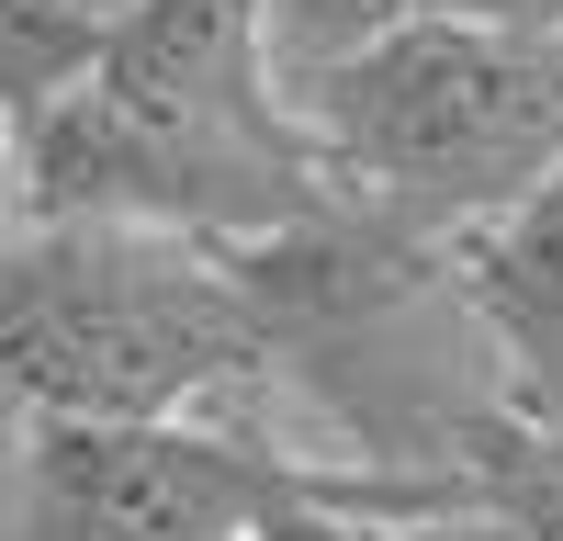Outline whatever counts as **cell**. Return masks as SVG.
Returning <instances> with one entry per match:
<instances>
[{"label":"cell","mask_w":563,"mask_h":541,"mask_svg":"<svg viewBox=\"0 0 563 541\" xmlns=\"http://www.w3.org/2000/svg\"><path fill=\"white\" fill-rule=\"evenodd\" d=\"M451 294L485 339V373L507 395V418L563 440V169L451 238Z\"/></svg>","instance_id":"4"},{"label":"cell","mask_w":563,"mask_h":541,"mask_svg":"<svg viewBox=\"0 0 563 541\" xmlns=\"http://www.w3.org/2000/svg\"><path fill=\"white\" fill-rule=\"evenodd\" d=\"M316 463L203 418H23L0 429V541H249Z\"/></svg>","instance_id":"3"},{"label":"cell","mask_w":563,"mask_h":541,"mask_svg":"<svg viewBox=\"0 0 563 541\" xmlns=\"http://www.w3.org/2000/svg\"><path fill=\"white\" fill-rule=\"evenodd\" d=\"M519 12H552V23H563V0H519Z\"/></svg>","instance_id":"8"},{"label":"cell","mask_w":563,"mask_h":541,"mask_svg":"<svg viewBox=\"0 0 563 541\" xmlns=\"http://www.w3.org/2000/svg\"><path fill=\"white\" fill-rule=\"evenodd\" d=\"M316 169L361 214L462 238L563 169V23L552 12H429L282 79Z\"/></svg>","instance_id":"2"},{"label":"cell","mask_w":563,"mask_h":541,"mask_svg":"<svg viewBox=\"0 0 563 541\" xmlns=\"http://www.w3.org/2000/svg\"><path fill=\"white\" fill-rule=\"evenodd\" d=\"M429 12H519V0H260V34H271V68L294 79L316 57H350V45L429 23Z\"/></svg>","instance_id":"6"},{"label":"cell","mask_w":563,"mask_h":541,"mask_svg":"<svg viewBox=\"0 0 563 541\" xmlns=\"http://www.w3.org/2000/svg\"><path fill=\"white\" fill-rule=\"evenodd\" d=\"M23 225H135V238L249 249L339 203L294 102H282L260 0H124L57 113L12 135Z\"/></svg>","instance_id":"1"},{"label":"cell","mask_w":563,"mask_h":541,"mask_svg":"<svg viewBox=\"0 0 563 541\" xmlns=\"http://www.w3.org/2000/svg\"><path fill=\"white\" fill-rule=\"evenodd\" d=\"M113 23H124V0H0V124L34 135L102 68Z\"/></svg>","instance_id":"5"},{"label":"cell","mask_w":563,"mask_h":541,"mask_svg":"<svg viewBox=\"0 0 563 541\" xmlns=\"http://www.w3.org/2000/svg\"><path fill=\"white\" fill-rule=\"evenodd\" d=\"M23 225V169H12V124H0V238Z\"/></svg>","instance_id":"7"}]
</instances>
